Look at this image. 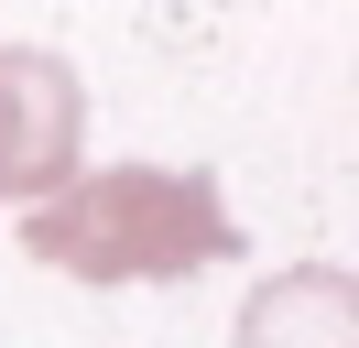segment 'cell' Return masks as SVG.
Wrapping results in <instances>:
<instances>
[{
  "label": "cell",
  "instance_id": "cell-2",
  "mask_svg": "<svg viewBox=\"0 0 359 348\" xmlns=\"http://www.w3.org/2000/svg\"><path fill=\"white\" fill-rule=\"evenodd\" d=\"M88 163V87L55 44H0V196H55Z\"/></svg>",
  "mask_w": 359,
  "mask_h": 348
},
{
  "label": "cell",
  "instance_id": "cell-3",
  "mask_svg": "<svg viewBox=\"0 0 359 348\" xmlns=\"http://www.w3.org/2000/svg\"><path fill=\"white\" fill-rule=\"evenodd\" d=\"M229 348H359V283L348 261H283L250 283Z\"/></svg>",
  "mask_w": 359,
  "mask_h": 348
},
{
  "label": "cell",
  "instance_id": "cell-1",
  "mask_svg": "<svg viewBox=\"0 0 359 348\" xmlns=\"http://www.w3.org/2000/svg\"><path fill=\"white\" fill-rule=\"evenodd\" d=\"M22 250L66 283H196L207 261H240V218L196 163H76L33 196Z\"/></svg>",
  "mask_w": 359,
  "mask_h": 348
}]
</instances>
